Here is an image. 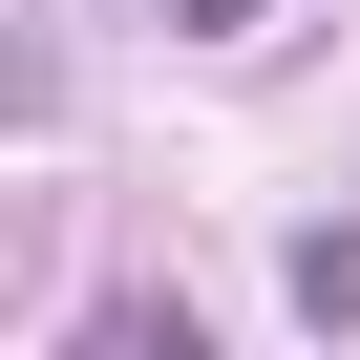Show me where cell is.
Returning a JSON list of instances; mask_svg holds the SVG:
<instances>
[{
	"label": "cell",
	"instance_id": "cell-1",
	"mask_svg": "<svg viewBox=\"0 0 360 360\" xmlns=\"http://www.w3.org/2000/svg\"><path fill=\"white\" fill-rule=\"evenodd\" d=\"M276 297H297V339H360V212H297L276 233Z\"/></svg>",
	"mask_w": 360,
	"mask_h": 360
},
{
	"label": "cell",
	"instance_id": "cell-2",
	"mask_svg": "<svg viewBox=\"0 0 360 360\" xmlns=\"http://www.w3.org/2000/svg\"><path fill=\"white\" fill-rule=\"evenodd\" d=\"M169 22H191V43H233V22H276V0H169Z\"/></svg>",
	"mask_w": 360,
	"mask_h": 360
}]
</instances>
